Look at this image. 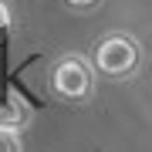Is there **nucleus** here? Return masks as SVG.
<instances>
[{"instance_id": "nucleus-1", "label": "nucleus", "mask_w": 152, "mask_h": 152, "mask_svg": "<svg viewBox=\"0 0 152 152\" xmlns=\"http://www.w3.org/2000/svg\"><path fill=\"white\" fill-rule=\"evenodd\" d=\"M51 91H54L61 102H68V105L88 102L91 91H95L91 64H88L85 58H78V54H64L54 64V71H51Z\"/></svg>"}, {"instance_id": "nucleus-2", "label": "nucleus", "mask_w": 152, "mask_h": 152, "mask_svg": "<svg viewBox=\"0 0 152 152\" xmlns=\"http://www.w3.org/2000/svg\"><path fill=\"white\" fill-rule=\"evenodd\" d=\"M139 41H132L129 34H108L95 44V71H102L105 78H129L139 68Z\"/></svg>"}, {"instance_id": "nucleus-3", "label": "nucleus", "mask_w": 152, "mask_h": 152, "mask_svg": "<svg viewBox=\"0 0 152 152\" xmlns=\"http://www.w3.org/2000/svg\"><path fill=\"white\" fill-rule=\"evenodd\" d=\"M27 122H31V108L17 95H7L4 102H0V129L4 132H17V129H24Z\"/></svg>"}, {"instance_id": "nucleus-4", "label": "nucleus", "mask_w": 152, "mask_h": 152, "mask_svg": "<svg viewBox=\"0 0 152 152\" xmlns=\"http://www.w3.org/2000/svg\"><path fill=\"white\" fill-rule=\"evenodd\" d=\"M0 152H24L17 132H4V129H0Z\"/></svg>"}, {"instance_id": "nucleus-5", "label": "nucleus", "mask_w": 152, "mask_h": 152, "mask_svg": "<svg viewBox=\"0 0 152 152\" xmlns=\"http://www.w3.org/2000/svg\"><path fill=\"white\" fill-rule=\"evenodd\" d=\"M7 31H10V7L0 0V41L7 37Z\"/></svg>"}, {"instance_id": "nucleus-6", "label": "nucleus", "mask_w": 152, "mask_h": 152, "mask_svg": "<svg viewBox=\"0 0 152 152\" xmlns=\"http://www.w3.org/2000/svg\"><path fill=\"white\" fill-rule=\"evenodd\" d=\"M64 4L71 7V10H95L102 0H64Z\"/></svg>"}]
</instances>
